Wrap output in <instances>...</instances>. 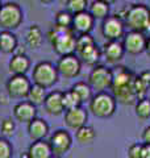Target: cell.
<instances>
[{
  "label": "cell",
  "instance_id": "17",
  "mask_svg": "<svg viewBox=\"0 0 150 158\" xmlns=\"http://www.w3.org/2000/svg\"><path fill=\"white\" fill-rule=\"evenodd\" d=\"M13 115L19 121L31 123L32 120L36 118V115H37L36 106H33L31 102H20L13 108Z\"/></svg>",
  "mask_w": 150,
  "mask_h": 158
},
{
  "label": "cell",
  "instance_id": "31",
  "mask_svg": "<svg viewBox=\"0 0 150 158\" xmlns=\"http://www.w3.org/2000/svg\"><path fill=\"white\" fill-rule=\"evenodd\" d=\"M56 25L62 28H71L73 27V15L67 11H61L56 16Z\"/></svg>",
  "mask_w": 150,
  "mask_h": 158
},
{
  "label": "cell",
  "instance_id": "22",
  "mask_svg": "<svg viewBox=\"0 0 150 158\" xmlns=\"http://www.w3.org/2000/svg\"><path fill=\"white\" fill-rule=\"evenodd\" d=\"M17 40L16 36L9 31H4L0 33V52L3 53H12L16 52Z\"/></svg>",
  "mask_w": 150,
  "mask_h": 158
},
{
  "label": "cell",
  "instance_id": "16",
  "mask_svg": "<svg viewBox=\"0 0 150 158\" xmlns=\"http://www.w3.org/2000/svg\"><path fill=\"white\" fill-rule=\"evenodd\" d=\"M62 95H63V92H61V91H53L46 95L44 106H45V110H46L48 113L58 116L65 112Z\"/></svg>",
  "mask_w": 150,
  "mask_h": 158
},
{
  "label": "cell",
  "instance_id": "1",
  "mask_svg": "<svg viewBox=\"0 0 150 158\" xmlns=\"http://www.w3.org/2000/svg\"><path fill=\"white\" fill-rule=\"evenodd\" d=\"M112 74H113V81L111 90L116 102L125 106L136 104L138 99L133 88V82L136 75L124 66L115 67V70H112Z\"/></svg>",
  "mask_w": 150,
  "mask_h": 158
},
{
  "label": "cell",
  "instance_id": "29",
  "mask_svg": "<svg viewBox=\"0 0 150 158\" xmlns=\"http://www.w3.org/2000/svg\"><path fill=\"white\" fill-rule=\"evenodd\" d=\"M134 111H136V115L142 118V120H146L150 117V99L149 98H144L137 100L136 106H134Z\"/></svg>",
  "mask_w": 150,
  "mask_h": 158
},
{
  "label": "cell",
  "instance_id": "2",
  "mask_svg": "<svg viewBox=\"0 0 150 158\" xmlns=\"http://www.w3.org/2000/svg\"><path fill=\"white\" fill-rule=\"evenodd\" d=\"M48 38L53 49L61 57L74 54L75 46H77V37H75L73 28H62L54 25L49 31Z\"/></svg>",
  "mask_w": 150,
  "mask_h": 158
},
{
  "label": "cell",
  "instance_id": "36",
  "mask_svg": "<svg viewBox=\"0 0 150 158\" xmlns=\"http://www.w3.org/2000/svg\"><path fill=\"white\" fill-rule=\"evenodd\" d=\"M140 79L144 82V85L148 87V90L150 88V71H144L140 74Z\"/></svg>",
  "mask_w": 150,
  "mask_h": 158
},
{
  "label": "cell",
  "instance_id": "7",
  "mask_svg": "<svg viewBox=\"0 0 150 158\" xmlns=\"http://www.w3.org/2000/svg\"><path fill=\"white\" fill-rule=\"evenodd\" d=\"M23 21V11L16 3H7L0 8V27L6 31L16 29Z\"/></svg>",
  "mask_w": 150,
  "mask_h": 158
},
{
  "label": "cell",
  "instance_id": "34",
  "mask_svg": "<svg viewBox=\"0 0 150 158\" xmlns=\"http://www.w3.org/2000/svg\"><path fill=\"white\" fill-rule=\"evenodd\" d=\"M0 131H2V133L4 136H12L13 135V131H15V124H13V121H12V118H6L3 123H2V125H0Z\"/></svg>",
  "mask_w": 150,
  "mask_h": 158
},
{
  "label": "cell",
  "instance_id": "10",
  "mask_svg": "<svg viewBox=\"0 0 150 158\" xmlns=\"http://www.w3.org/2000/svg\"><path fill=\"white\" fill-rule=\"evenodd\" d=\"M49 146L52 149L53 156H63L65 153H67L70 150V148L73 145V138L69 135L67 131L58 129L50 136Z\"/></svg>",
  "mask_w": 150,
  "mask_h": 158
},
{
  "label": "cell",
  "instance_id": "28",
  "mask_svg": "<svg viewBox=\"0 0 150 158\" xmlns=\"http://www.w3.org/2000/svg\"><path fill=\"white\" fill-rule=\"evenodd\" d=\"M62 100H63L65 111L73 110V108H77V107H81V104H82V102H81V99H79V96L73 90H69L66 92H63Z\"/></svg>",
  "mask_w": 150,
  "mask_h": 158
},
{
  "label": "cell",
  "instance_id": "35",
  "mask_svg": "<svg viewBox=\"0 0 150 158\" xmlns=\"http://www.w3.org/2000/svg\"><path fill=\"white\" fill-rule=\"evenodd\" d=\"M141 150H142V144H132L128 148V157L129 158H141Z\"/></svg>",
  "mask_w": 150,
  "mask_h": 158
},
{
  "label": "cell",
  "instance_id": "11",
  "mask_svg": "<svg viewBox=\"0 0 150 158\" xmlns=\"http://www.w3.org/2000/svg\"><path fill=\"white\" fill-rule=\"evenodd\" d=\"M57 71L63 75L65 78H75L81 73V59L75 54H69V56H62L57 63Z\"/></svg>",
  "mask_w": 150,
  "mask_h": 158
},
{
  "label": "cell",
  "instance_id": "3",
  "mask_svg": "<svg viewBox=\"0 0 150 158\" xmlns=\"http://www.w3.org/2000/svg\"><path fill=\"white\" fill-rule=\"evenodd\" d=\"M121 19L131 31L145 33L150 27V8L145 4H133L125 9Z\"/></svg>",
  "mask_w": 150,
  "mask_h": 158
},
{
  "label": "cell",
  "instance_id": "13",
  "mask_svg": "<svg viewBox=\"0 0 150 158\" xmlns=\"http://www.w3.org/2000/svg\"><path fill=\"white\" fill-rule=\"evenodd\" d=\"M87 111L82 107H77L73 110L65 111V124H66L70 129L78 131L79 128H82L86 125L87 123Z\"/></svg>",
  "mask_w": 150,
  "mask_h": 158
},
{
  "label": "cell",
  "instance_id": "21",
  "mask_svg": "<svg viewBox=\"0 0 150 158\" xmlns=\"http://www.w3.org/2000/svg\"><path fill=\"white\" fill-rule=\"evenodd\" d=\"M29 65H31V62H29V59L27 57L16 54V56L9 61V70H11V73H13L15 75H24V74L28 71Z\"/></svg>",
  "mask_w": 150,
  "mask_h": 158
},
{
  "label": "cell",
  "instance_id": "14",
  "mask_svg": "<svg viewBox=\"0 0 150 158\" xmlns=\"http://www.w3.org/2000/svg\"><path fill=\"white\" fill-rule=\"evenodd\" d=\"M94 17L90 15V12L84 11L81 13H77L73 16V31L78 32L79 34H88L94 27Z\"/></svg>",
  "mask_w": 150,
  "mask_h": 158
},
{
  "label": "cell",
  "instance_id": "12",
  "mask_svg": "<svg viewBox=\"0 0 150 158\" xmlns=\"http://www.w3.org/2000/svg\"><path fill=\"white\" fill-rule=\"evenodd\" d=\"M31 90V83L25 75H13L7 82L8 95L12 98H25Z\"/></svg>",
  "mask_w": 150,
  "mask_h": 158
},
{
  "label": "cell",
  "instance_id": "32",
  "mask_svg": "<svg viewBox=\"0 0 150 158\" xmlns=\"http://www.w3.org/2000/svg\"><path fill=\"white\" fill-rule=\"evenodd\" d=\"M92 44H95V40L88 34H79V36L77 37V46H75V52H79L82 50V49H84L86 46H90L92 45Z\"/></svg>",
  "mask_w": 150,
  "mask_h": 158
},
{
  "label": "cell",
  "instance_id": "8",
  "mask_svg": "<svg viewBox=\"0 0 150 158\" xmlns=\"http://www.w3.org/2000/svg\"><path fill=\"white\" fill-rule=\"evenodd\" d=\"M124 28L125 24L117 15L108 16L103 20L102 24V33L107 41H120V38L124 37Z\"/></svg>",
  "mask_w": 150,
  "mask_h": 158
},
{
  "label": "cell",
  "instance_id": "27",
  "mask_svg": "<svg viewBox=\"0 0 150 158\" xmlns=\"http://www.w3.org/2000/svg\"><path fill=\"white\" fill-rule=\"evenodd\" d=\"M27 42H28V45L33 49L40 48V45L42 44V32H41V29L38 28V25H32L28 29Z\"/></svg>",
  "mask_w": 150,
  "mask_h": 158
},
{
  "label": "cell",
  "instance_id": "26",
  "mask_svg": "<svg viewBox=\"0 0 150 158\" xmlns=\"http://www.w3.org/2000/svg\"><path fill=\"white\" fill-rule=\"evenodd\" d=\"M71 90L79 96V99H81L82 103L91 100V98H92V88H91V86H90L88 83H86V82H78V83H75V85L73 86Z\"/></svg>",
  "mask_w": 150,
  "mask_h": 158
},
{
  "label": "cell",
  "instance_id": "45",
  "mask_svg": "<svg viewBox=\"0 0 150 158\" xmlns=\"http://www.w3.org/2000/svg\"><path fill=\"white\" fill-rule=\"evenodd\" d=\"M0 8H2V4H0Z\"/></svg>",
  "mask_w": 150,
  "mask_h": 158
},
{
  "label": "cell",
  "instance_id": "25",
  "mask_svg": "<svg viewBox=\"0 0 150 158\" xmlns=\"http://www.w3.org/2000/svg\"><path fill=\"white\" fill-rule=\"evenodd\" d=\"M90 15L94 19H100L104 20L109 16V6L103 3L102 0H95L90 6Z\"/></svg>",
  "mask_w": 150,
  "mask_h": 158
},
{
  "label": "cell",
  "instance_id": "15",
  "mask_svg": "<svg viewBox=\"0 0 150 158\" xmlns=\"http://www.w3.org/2000/svg\"><path fill=\"white\" fill-rule=\"evenodd\" d=\"M103 54L106 57L107 62L117 63L119 61H121L125 54L123 42L121 41H107L103 46Z\"/></svg>",
  "mask_w": 150,
  "mask_h": 158
},
{
  "label": "cell",
  "instance_id": "37",
  "mask_svg": "<svg viewBox=\"0 0 150 158\" xmlns=\"http://www.w3.org/2000/svg\"><path fill=\"white\" fill-rule=\"evenodd\" d=\"M142 141L144 144H150V125L145 128L142 132Z\"/></svg>",
  "mask_w": 150,
  "mask_h": 158
},
{
  "label": "cell",
  "instance_id": "30",
  "mask_svg": "<svg viewBox=\"0 0 150 158\" xmlns=\"http://www.w3.org/2000/svg\"><path fill=\"white\" fill-rule=\"evenodd\" d=\"M87 4H88L87 0H67L66 8H67V12H70L74 16L77 13L86 11Z\"/></svg>",
  "mask_w": 150,
  "mask_h": 158
},
{
  "label": "cell",
  "instance_id": "41",
  "mask_svg": "<svg viewBox=\"0 0 150 158\" xmlns=\"http://www.w3.org/2000/svg\"><path fill=\"white\" fill-rule=\"evenodd\" d=\"M103 3H106V4H108V6H111V4H113V3H116L117 0H102Z\"/></svg>",
  "mask_w": 150,
  "mask_h": 158
},
{
  "label": "cell",
  "instance_id": "18",
  "mask_svg": "<svg viewBox=\"0 0 150 158\" xmlns=\"http://www.w3.org/2000/svg\"><path fill=\"white\" fill-rule=\"evenodd\" d=\"M49 132V125L46 124V121L42 120V118H34L29 123L28 125V133H29V137L32 138L33 141H40V140H44L46 137Z\"/></svg>",
  "mask_w": 150,
  "mask_h": 158
},
{
  "label": "cell",
  "instance_id": "20",
  "mask_svg": "<svg viewBox=\"0 0 150 158\" xmlns=\"http://www.w3.org/2000/svg\"><path fill=\"white\" fill-rule=\"evenodd\" d=\"M27 153H28L29 158H52L53 157L49 142L44 141V140L34 141L33 144L29 146Z\"/></svg>",
  "mask_w": 150,
  "mask_h": 158
},
{
  "label": "cell",
  "instance_id": "5",
  "mask_svg": "<svg viewBox=\"0 0 150 158\" xmlns=\"http://www.w3.org/2000/svg\"><path fill=\"white\" fill-rule=\"evenodd\" d=\"M112 70L103 65H96L88 75V85L91 86L92 90H96L98 92L109 90L112 87Z\"/></svg>",
  "mask_w": 150,
  "mask_h": 158
},
{
  "label": "cell",
  "instance_id": "23",
  "mask_svg": "<svg viewBox=\"0 0 150 158\" xmlns=\"http://www.w3.org/2000/svg\"><path fill=\"white\" fill-rule=\"evenodd\" d=\"M75 138L81 145H90L92 144L96 138V131L92 127L84 125L79 128L78 131H75Z\"/></svg>",
  "mask_w": 150,
  "mask_h": 158
},
{
  "label": "cell",
  "instance_id": "39",
  "mask_svg": "<svg viewBox=\"0 0 150 158\" xmlns=\"http://www.w3.org/2000/svg\"><path fill=\"white\" fill-rule=\"evenodd\" d=\"M8 103H9V95L7 96L4 92H0V104L6 106V104H8Z\"/></svg>",
  "mask_w": 150,
  "mask_h": 158
},
{
  "label": "cell",
  "instance_id": "6",
  "mask_svg": "<svg viewBox=\"0 0 150 158\" xmlns=\"http://www.w3.org/2000/svg\"><path fill=\"white\" fill-rule=\"evenodd\" d=\"M58 79L57 67L50 62H40L33 69V81L34 85H38L44 88L52 87Z\"/></svg>",
  "mask_w": 150,
  "mask_h": 158
},
{
  "label": "cell",
  "instance_id": "33",
  "mask_svg": "<svg viewBox=\"0 0 150 158\" xmlns=\"http://www.w3.org/2000/svg\"><path fill=\"white\" fill-rule=\"evenodd\" d=\"M13 148L6 138L0 137V158H12Z\"/></svg>",
  "mask_w": 150,
  "mask_h": 158
},
{
  "label": "cell",
  "instance_id": "4",
  "mask_svg": "<svg viewBox=\"0 0 150 158\" xmlns=\"http://www.w3.org/2000/svg\"><path fill=\"white\" fill-rule=\"evenodd\" d=\"M88 110L91 111L94 116H96L99 118H108L111 117L115 111H116L117 102L113 98L112 94H109L107 91L98 92L96 95H94L91 98V100L88 102Z\"/></svg>",
  "mask_w": 150,
  "mask_h": 158
},
{
  "label": "cell",
  "instance_id": "9",
  "mask_svg": "<svg viewBox=\"0 0 150 158\" xmlns=\"http://www.w3.org/2000/svg\"><path fill=\"white\" fill-rule=\"evenodd\" d=\"M146 40L148 38L145 36V33L141 32L131 31L127 34H124L123 46L125 53L132 54V56L141 54L142 52H145V48H146Z\"/></svg>",
  "mask_w": 150,
  "mask_h": 158
},
{
  "label": "cell",
  "instance_id": "38",
  "mask_svg": "<svg viewBox=\"0 0 150 158\" xmlns=\"http://www.w3.org/2000/svg\"><path fill=\"white\" fill-rule=\"evenodd\" d=\"M141 158H150V144H142Z\"/></svg>",
  "mask_w": 150,
  "mask_h": 158
},
{
  "label": "cell",
  "instance_id": "42",
  "mask_svg": "<svg viewBox=\"0 0 150 158\" xmlns=\"http://www.w3.org/2000/svg\"><path fill=\"white\" fill-rule=\"evenodd\" d=\"M41 3H44V4H50V3H53L54 0H40Z\"/></svg>",
  "mask_w": 150,
  "mask_h": 158
},
{
  "label": "cell",
  "instance_id": "43",
  "mask_svg": "<svg viewBox=\"0 0 150 158\" xmlns=\"http://www.w3.org/2000/svg\"><path fill=\"white\" fill-rule=\"evenodd\" d=\"M19 158H29V156H28V153H23V154L20 156Z\"/></svg>",
  "mask_w": 150,
  "mask_h": 158
},
{
  "label": "cell",
  "instance_id": "24",
  "mask_svg": "<svg viewBox=\"0 0 150 158\" xmlns=\"http://www.w3.org/2000/svg\"><path fill=\"white\" fill-rule=\"evenodd\" d=\"M28 102H31L33 106H42L46 99V88H44L38 85L31 86V90L28 94Z\"/></svg>",
  "mask_w": 150,
  "mask_h": 158
},
{
  "label": "cell",
  "instance_id": "19",
  "mask_svg": "<svg viewBox=\"0 0 150 158\" xmlns=\"http://www.w3.org/2000/svg\"><path fill=\"white\" fill-rule=\"evenodd\" d=\"M100 56H102V52L99 50L96 42L92 44V45H90V46H86L84 49L78 52L79 59L83 61L88 66H96L98 61L100 59Z\"/></svg>",
  "mask_w": 150,
  "mask_h": 158
},
{
  "label": "cell",
  "instance_id": "44",
  "mask_svg": "<svg viewBox=\"0 0 150 158\" xmlns=\"http://www.w3.org/2000/svg\"><path fill=\"white\" fill-rule=\"evenodd\" d=\"M52 158H62V157H61V156H53Z\"/></svg>",
  "mask_w": 150,
  "mask_h": 158
},
{
  "label": "cell",
  "instance_id": "40",
  "mask_svg": "<svg viewBox=\"0 0 150 158\" xmlns=\"http://www.w3.org/2000/svg\"><path fill=\"white\" fill-rule=\"evenodd\" d=\"M145 52H146V54L150 58V37L146 40V48H145Z\"/></svg>",
  "mask_w": 150,
  "mask_h": 158
}]
</instances>
